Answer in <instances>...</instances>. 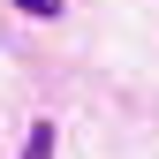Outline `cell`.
<instances>
[{
  "label": "cell",
  "instance_id": "cell-1",
  "mask_svg": "<svg viewBox=\"0 0 159 159\" xmlns=\"http://www.w3.org/2000/svg\"><path fill=\"white\" fill-rule=\"evenodd\" d=\"M53 136H61V129L38 121V129H30V144H23V159H53Z\"/></svg>",
  "mask_w": 159,
  "mask_h": 159
},
{
  "label": "cell",
  "instance_id": "cell-2",
  "mask_svg": "<svg viewBox=\"0 0 159 159\" xmlns=\"http://www.w3.org/2000/svg\"><path fill=\"white\" fill-rule=\"evenodd\" d=\"M15 8H23V15H38V23H46V15H61V0H15Z\"/></svg>",
  "mask_w": 159,
  "mask_h": 159
}]
</instances>
